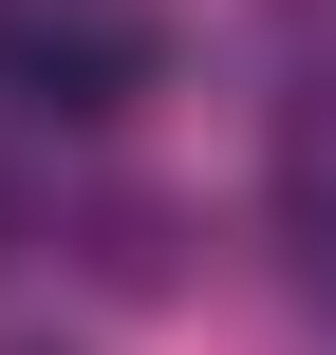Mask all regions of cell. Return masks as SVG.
<instances>
[{"mask_svg":"<svg viewBox=\"0 0 336 355\" xmlns=\"http://www.w3.org/2000/svg\"><path fill=\"white\" fill-rule=\"evenodd\" d=\"M150 75H168V19H150V0H0V112L112 131Z\"/></svg>","mask_w":336,"mask_h":355,"instance_id":"cell-1","label":"cell"},{"mask_svg":"<svg viewBox=\"0 0 336 355\" xmlns=\"http://www.w3.org/2000/svg\"><path fill=\"white\" fill-rule=\"evenodd\" d=\"M281 243H299V281L336 300V75L281 112Z\"/></svg>","mask_w":336,"mask_h":355,"instance_id":"cell-2","label":"cell"},{"mask_svg":"<svg viewBox=\"0 0 336 355\" xmlns=\"http://www.w3.org/2000/svg\"><path fill=\"white\" fill-rule=\"evenodd\" d=\"M0 262H19V206H0Z\"/></svg>","mask_w":336,"mask_h":355,"instance_id":"cell-3","label":"cell"}]
</instances>
